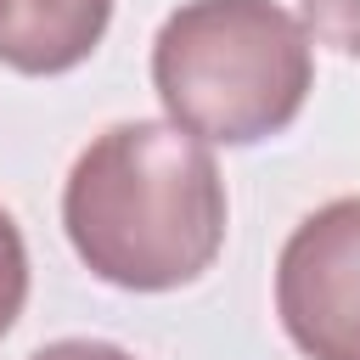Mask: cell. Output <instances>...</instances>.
<instances>
[{
	"label": "cell",
	"mask_w": 360,
	"mask_h": 360,
	"mask_svg": "<svg viewBox=\"0 0 360 360\" xmlns=\"http://www.w3.org/2000/svg\"><path fill=\"white\" fill-rule=\"evenodd\" d=\"M152 84L197 141H270L315 84L309 28L276 0H186L152 39Z\"/></svg>",
	"instance_id": "7a4b0ae2"
},
{
	"label": "cell",
	"mask_w": 360,
	"mask_h": 360,
	"mask_svg": "<svg viewBox=\"0 0 360 360\" xmlns=\"http://www.w3.org/2000/svg\"><path fill=\"white\" fill-rule=\"evenodd\" d=\"M62 225L90 276L124 292L197 281L225 242V180L214 152L163 118L101 129L68 186Z\"/></svg>",
	"instance_id": "6da1fadb"
},
{
	"label": "cell",
	"mask_w": 360,
	"mask_h": 360,
	"mask_svg": "<svg viewBox=\"0 0 360 360\" xmlns=\"http://www.w3.org/2000/svg\"><path fill=\"white\" fill-rule=\"evenodd\" d=\"M28 360H135V354H124L118 343H101V338H62V343L34 349Z\"/></svg>",
	"instance_id": "52a82bcc"
},
{
	"label": "cell",
	"mask_w": 360,
	"mask_h": 360,
	"mask_svg": "<svg viewBox=\"0 0 360 360\" xmlns=\"http://www.w3.org/2000/svg\"><path fill=\"white\" fill-rule=\"evenodd\" d=\"M298 11H304V28L321 45L360 56V0H298Z\"/></svg>",
	"instance_id": "8992f818"
},
{
	"label": "cell",
	"mask_w": 360,
	"mask_h": 360,
	"mask_svg": "<svg viewBox=\"0 0 360 360\" xmlns=\"http://www.w3.org/2000/svg\"><path fill=\"white\" fill-rule=\"evenodd\" d=\"M22 304H28V248H22L17 219L0 208V338L11 332Z\"/></svg>",
	"instance_id": "5b68a950"
},
{
	"label": "cell",
	"mask_w": 360,
	"mask_h": 360,
	"mask_svg": "<svg viewBox=\"0 0 360 360\" xmlns=\"http://www.w3.org/2000/svg\"><path fill=\"white\" fill-rule=\"evenodd\" d=\"M276 315L309 360H360V197L315 208L287 236Z\"/></svg>",
	"instance_id": "3957f363"
},
{
	"label": "cell",
	"mask_w": 360,
	"mask_h": 360,
	"mask_svg": "<svg viewBox=\"0 0 360 360\" xmlns=\"http://www.w3.org/2000/svg\"><path fill=\"white\" fill-rule=\"evenodd\" d=\"M112 22V0H0V62L17 73L79 68Z\"/></svg>",
	"instance_id": "277c9868"
}]
</instances>
